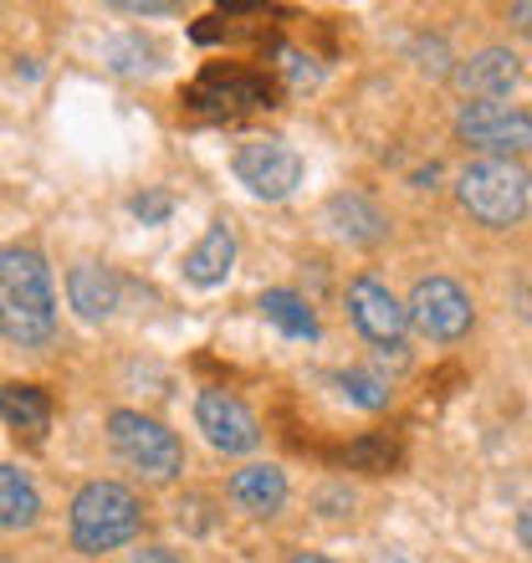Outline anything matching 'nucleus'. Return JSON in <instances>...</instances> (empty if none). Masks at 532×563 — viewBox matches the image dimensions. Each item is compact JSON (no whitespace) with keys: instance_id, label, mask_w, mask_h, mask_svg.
<instances>
[{"instance_id":"1","label":"nucleus","mask_w":532,"mask_h":563,"mask_svg":"<svg viewBox=\"0 0 532 563\" xmlns=\"http://www.w3.org/2000/svg\"><path fill=\"white\" fill-rule=\"evenodd\" d=\"M0 333L21 349H36L57 333V292L52 272L36 252L11 246L0 252Z\"/></svg>"},{"instance_id":"2","label":"nucleus","mask_w":532,"mask_h":563,"mask_svg":"<svg viewBox=\"0 0 532 563\" xmlns=\"http://www.w3.org/2000/svg\"><path fill=\"white\" fill-rule=\"evenodd\" d=\"M456 195L466 216L491 231H502V225H518L532 206V175L522 169L518 159H476L461 169L456 179Z\"/></svg>"},{"instance_id":"3","label":"nucleus","mask_w":532,"mask_h":563,"mask_svg":"<svg viewBox=\"0 0 532 563\" xmlns=\"http://www.w3.org/2000/svg\"><path fill=\"white\" fill-rule=\"evenodd\" d=\"M138 497L123 482H88L73 497V543L82 553H108L138 533Z\"/></svg>"},{"instance_id":"4","label":"nucleus","mask_w":532,"mask_h":563,"mask_svg":"<svg viewBox=\"0 0 532 563\" xmlns=\"http://www.w3.org/2000/svg\"><path fill=\"white\" fill-rule=\"evenodd\" d=\"M108 441L133 472L154 476V482H169L185 466V445L175 441V430H164L159 420L138 416V410H113L108 416Z\"/></svg>"},{"instance_id":"5","label":"nucleus","mask_w":532,"mask_h":563,"mask_svg":"<svg viewBox=\"0 0 532 563\" xmlns=\"http://www.w3.org/2000/svg\"><path fill=\"white\" fill-rule=\"evenodd\" d=\"M456 134L487 148V159H512L532 148V113L512 103H466L456 113Z\"/></svg>"},{"instance_id":"6","label":"nucleus","mask_w":532,"mask_h":563,"mask_svg":"<svg viewBox=\"0 0 532 563\" xmlns=\"http://www.w3.org/2000/svg\"><path fill=\"white\" fill-rule=\"evenodd\" d=\"M236 179L262 200H281L302 179V154L281 139H246L236 148Z\"/></svg>"},{"instance_id":"7","label":"nucleus","mask_w":532,"mask_h":563,"mask_svg":"<svg viewBox=\"0 0 532 563\" xmlns=\"http://www.w3.org/2000/svg\"><path fill=\"white\" fill-rule=\"evenodd\" d=\"M410 323L435 343H456L472 328V297L461 292L451 277H425L410 297Z\"/></svg>"},{"instance_id":"8","label":"nucleus","mask_w":532,"mask_h":563,"mask_svg":"<svg viewBox=\"0 0 532 563\" xmlns=\"http://www.w3.org/2000/svg\"><path fill=\"white\" fill-rule=\"evenodd\" d=\"M195 420H200V430H206V441L215 445V451H231V456L256 451V441H262L256 416L231 395V389H206L200 405H195Z\"/></svg>"},{"instance_id":"9","label":"nucleus","mask_w":532,"mask_h":563,"mask_svg":"<svg viewBox=\"0 0 532 563\" xmlns=\"http://www.w3.org/2000/svg\"><path fill=\"white\" fill-rule=\"evenodd\" d=\"M348 318L358 323V333H364V339L389 343V349L404 339V323H410L404 302L389 292L385 282H374V277H354V282H348Z\"/></svg>"},{"instance_id":"10","label":"nucleus","mask_w":532,"mask_h":563,"mask_svg":"<svg viewBox=\"0 0 532 563\" xmlns=\"http://www.w3.org/2000/svg\"><path fill=\"white\" fill-rule=\"evenodd\" d=\"M522 77L518 57L507 46H481L456 67V88L472 98V103H497L502 92H512V82Z\"/></svg>"},{"instance_id":"11","label":"nucleus","mask_w":532,"mask_h":563,"mask_svg":"<svg viewBox=\"0 0 532 563\" xmlns=\"http://www.w3.org/2000/svg\"><path fill=\"white\" fill-rule=\"evenodd\" d=\"M231 503H236L241 512H252V518H271V512L287 503V476H281V466H271V461L241 466V472L231 476Z\"/></svg>"},{"instance_id":"12","label":"nucleus","mask_w":532,"mask_h":563,"mask_svg":"<svg viewBox=\"0 0 532 563\" xmlns=\"http://www.w3.org/2000/svg\"><path fill=\"white\" fill-rule=\"evenodd\" d=\"M231 267H236V236H231L225 221H215L206 236H200V246L185 256V277H190L195 287H215V282L231 277Z\"/></svg>"},{"instance_id":"13","label":"nucleus","mask_w":532,"mask_h":563,"mask_svg":"<svg viewBox=\"0 0 532 563\" xmlns=\"http://www.w3.org/2000/svg\"><path fill=\"white\" fill-rule=\"evenodd\" d=\"M67 292H73V308L88 318V323H98V318H108V312L119 308V277L108 267H98V262H82V267H73V277H67Z\"/></svg>"},{"instance_id":"14","label":"nucleus","mask_w":532,"mask_h":563,"mask_svg":"<svg viewBox=\"0 0 532 563\" xmlns=\"http://www.w3.org/2000/svg\"><path fill=\"white\" fill-rule=\"evenodd\" d=\"M328 221H333V231H339L343 241H358V246H374V241H385V231H389V221L364 195H333V200H328Z\"/></svg>"},{"instance_id":"15","label":"nucleus","mask_w":532,"mask_h":563,"mask_svg":"<svg viewBox=\"0 0 532 563\" xmlns=\"http://www.w3.org/2000/svg\"><path fill=\"white\" fill-rule=\"evenodd\" d=\"M42 512V497L21 466H0V528H31Z\"/></svg>"},{"instance_id":"16","label":"nucleus","mask_w":532,"mask_h":563,"mask_svg":"<svg viewBox=\"0 0 532 563\" xmlns=\"http://www.w3.org/2000/svg\"><path fill=\"white\" fill-rule=\"evenodd\" d=\"M0 416L11 420L15 430H46V420H52V400H46V389L36 385H5L0 389Z\"/></svg>"},{"instance_id":"17","label":"nucleus","mask_w":532,"mask_h":563,"mask_svg":"<svg viewBox=\"0 0 532 563\" xmlns=\"http://www.w3.org/2000/svg\"><path fill=\"white\" fill-rule=\"evenodd\" d=\"M262 312L281 328V333H287V339H318V318H312V308L297 292H281V287L277 292H266Z\"/></svg>"},{"instance_id":"18","label":"nucleus","mask_w":532,"mask_h":563,"mask_svg":"<svg viewBox=\"0 0 532 563\" xmlns=\"http://www.w3.org/2000/svg\"><path fill=\"white\" fill-rule=\"evenodd\" d=\"M339 389L348 395L354 405H364V410H385L389 405V379L385 374H369V369H348V374H339Z\"/></svg>"},{"instance_id":"19","label":"nucleus","mask_w":532,"mask_h":563,"mask_svg":"<svg viewBox=\"0 0 532 563\" xmlns=\"http://www.w3.org/2000/svg\"><path fill=\"white\" fill-rule=\"evenodd\" d=\"M348 461H354L358 472H389L395 445H389L385 435H369V441H354V445H348Z\"/></svg>"},{"instance_id":"20","label":"nucleus","mask_w":532,"mask_h":563,"mask_svg":"<svg viewBox=\"0 0 532 563\" xmlns=\"http://www.w3.org/2000/svg\"><path fill=\"white\" fill-rule=\"evenodd\" d=\"M169 210H175V200H169V195H164V190L133 195V216H138V221H144V225H159L164 216H169Z\"/></svg>"},{"instance_id":"21","label":"nucleus","mask_w":532,"mask_h":563,"mask_svg":"<svg viewBox=\"0 0 532 563\" xmlns=\"http://www.w3.org/2000/svg\"><path fill=\"white\" fill-rule=\"evenodd\" d=\"M129 563H179V559L169 549H144V553H133Z\"/></svg>"},{"instance_id":"22","label":"nucleus","mask_w":532,"mask_h":563,"mask_svg":"<svg viewBox=\"0 0 532 563\" xmlns=\"http://www.w3.org/2000/svg\"><path fill=\"white\" fill-rule=\"evenodd\" d=\"M512 26H518V31H528V36H532V0H522V5H512Z\"/></svg>"},{"instance_id":"23","label":"nucleus","mask_w":532,"mask_h":563,"mask_svg":"<svg viewBox=\"0 0 532 563\" xmlns=\"http://www.w3.org/2000/svg\"><path fill=\"white\" fill-rule=\"evenodd\" d=\"M518 533H522V543H528V549H532V512H528V518L518 522Z\"/></svg>"},{"instance_id":"24","label":"nucleus","mask_w":532,"mask_h":563,"mask_svg":"<svg viewBox=\"0 0 532 563\" xmlns=\"http://www.w3.org/2000/svg\"><path fill=\"white\" fill-rule=\"evenodd\" d=\"M292 563H328V559H323V553H297Z\"/></svg>"}]
</instances>
